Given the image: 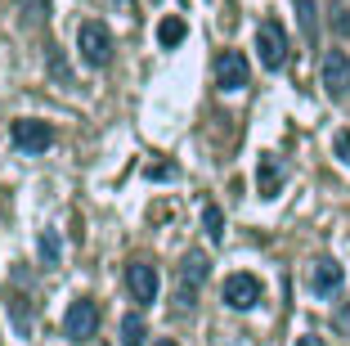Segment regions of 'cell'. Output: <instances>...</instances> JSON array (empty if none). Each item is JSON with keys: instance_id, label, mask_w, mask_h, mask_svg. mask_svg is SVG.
Here are the masks:
<instances>
[{"instance_id": "9c48e42d", "label": "cell", "mask_w": 350, "mask_h": 346, "mask_svg": "<svg viewBox=\"0 0 350 346\" xmlns=\"http://www.w3.org/2000/svg\"><path fill=\"white\" fill-rule=\"evenodd\" d=\"M180 279H185V284H180V310H189V306H193V297H198V284L206 279V256L202 252H189Z\"/></svg>"}, {"instance_id": "52a82bcc", "label": "cell", "mask_w": 350, "mask_h": 346, "mask_svg": "<svg viewBox=\"0 0 350 346\" xmlns=\"http://www.w3.org/2000/svg\"><path fill=\"white\" fill-rule=\"evenodd\" d=\"M260 301V279L256 275H229L225 279V306L234 310H252Z\"/></svg>"}, {"instance_id": "ffe728a7", "label": "cell", "mask_w": 350, "mask_h": 346, "mask_svg": "<svg viewBox=\"0 0 350 346\" xmlns=\"http://www.w3.org/2000/svg\"><path fill=\"white\" fill-rule=\"evenodd\" d=\"M117 5H122V10H131V0H117Z\"/></svg>"}, {"instance_id": "30bf717a", "label": "cell", "mask_w": 350, "mask_h": 346, "mask_svg": "<svg viewBox=\"0 0 350 346\" xmlns=\"http://www.w3.org/2000/svg\"><path fill=\"white\" fill-rule=\"evenodd\" d=\"M341 279H346V270H341L337 261H328V256H323V261H314V265H310V288H314V293H319V297L337 293V288H341Z\"/></svg>"}, {"instance_id": "e0dca14e", "label": "cell", "mask_w": 350, "mask_h": 346, "mask_svg": "<svg viewBox=\"0 0 350 346\" xmlns=\"http://www.w3.org/2000/svg\"><path fill=\"white\" fill-rule=\"evenodd\" d=\"M297 10H301V23H306V32L314 36V0H297Z\"/></svg>"}, {"instance_id": "5b68a950", "label": "cell", "mask_w": 350, "mask_h": 346, "mask_svg": "<svg viewBox=\"0 0 350 346\" xmlns=\"http://www.w3.org/2000/svg\"><path fill=\"white\" fill-rule=\"evenodd\" d=\"M126 288L139 306H153L157 301V270L148 261H131L126 265Z\"/></svg>"}, {"instance_id": "d6986e66", "label": "cell", "mask_w": 350, "mask_h": 346, "mask_svg": "<svg viewBox=\"0 0 350 346\" xmlns=\"http://www.w3.org/2000/svg\"><path fill=\"white\" fill-rule=\"evenodd\" d=\"M297 346H323V337H314V333H306V337H297Z\"/></svg>"}, {"instance_id": "8fae6325", "label": "cell", "mask_w": 350, "mask_h": 346, "mask_svg": "<svg viewBox=\"0 0 350 346\" xmlns=\"http://www.w3.org/2000/svg\"><path fill=\"white\" fill-rule=\"evenodd\" d=\"M5 306H10V315H14V333L18 337H31V301H27V293H5Z\"/></svg>"}, {"instance_id": "44dd1931", "label": "cell", "mask_w": 350, "mask_h": 346, "mask_svg": "<svg viewBox=\"0 0 350 346\" xmlns=\"http://www.w3.org/2000/svg\"><path fill=\"white\" fill-rule=\"evenodd\" d=\"M157 346H175V342H171V337H166V342H157Z\"/></svg>"}, {"instance_id": "7a4b0ae2", "label": "cell", "mask_w": 350, "mask_h": 346, "mask_svg": "<svg viewBox=\"0 0 350 346\" xmlns=\"http://www.w3.org/2000/svg\"><path fill=\"white\" fill-rule=\"evenodd\" d=\"M99 333V306L90 297H77L68 306V315H63V337H72V342H85V337Z\"/></svg>"}, {"instance_id": "7c38bea8", "label": "cell", "mask_w": 350, "mask_h": 346, "mask_svg": "<svg viewBox=\"0 0 350 346\" xmlns=\"http://www.w3.org/2000/svg\"><path fill=\"white\" fill-rule=\"evenodd\" d=\"M256 184H260V198H274L278 194V184H283V166H278V158H260L256 166Z\"/></svg>"}, {"instance_id": "ac0fdd59", "label": "cell", "mask_w": 350, "mask_h": 346, "mask_svg": "<svg viewBox=\"0 0 350 346\" xmlns=\"http://www.w3.org/2000/svg\"><path fill=\"white\" fill-rule=\"evenodd\" d=\"M337 153H341V162H350V135L346 131L337 135Z\"/></svg>"}, {"instance_id": "ba28073f", "label": "cell", "mask_w": 350, "mask_h": 346, "mask_svg": "<svg viewBox=\"0 0 350 346\" xmlns=\"http://www.w3.org/2000/svg\"><path fill=\"white\" fill-rule=\"evenodd\" d=\"M216 86L220 90H243V86H247V59L238 50H225L216 59Z\"/></svg>"}, {"instance_id": "5bb4252c", "label": "cell", "mask_w": 350, "mask_h": 346, "mask_svg": "<svg viewBox=\"0 0 350 346\" xmlns=\"http://www.w3.org/2000/svg\"><path fill=\"white\" fill-rule=\"evenodd\" d=\"M202 225H206V238H211V243H220V238H225V216H220L216 203L202 207Z\"/></svg>"}, {"instance_id": "277c9868", "label": "cell", "mask_w": 350, "mask_h": 346, "mask_svg": "<svg viewBox=\"0 0 350 346\" xmlns=\"http://www.w3.org/2000/svg\"><path fill=\"white\" fill-rule=\"evenodd\" d=\"M10 140H14V149H18V153H45L54 144V131L45 122H36V117H18L14 131H10Z\"/></svg>"}, {"instance_id": "9a60e30c", "label": "cell", "mask_w": 350, "mask_h": 346, "mask_svg": "<svg viewBox=\"0 0 350 346\" xmlns=\"http://www.w3.org/2000/svg\"><path fill=\"white\" fill-rule=\"evenodd\" d=\"M185 32H189V27H185V18H162V27H157V41L171 50V45L185 41Z\"/></svg>"}, {"instance_id": "2e32d148", "label": "cell", "mask_w": 350, "mask_h": 346, "mask_svg": "<svg viewBox=\"0 0 350 346\" xmlns=\"http://www.w3.org/2000/svg\"><path fill=\"white\" fill-rule=\"evenodd\" d=\"M41 261L59 265V234H41Z\"/></svg>"}, {"instance_id": "4fadbf2b", "label": "cell", "mask_w": 350, "mask_h": 346, "mask_svg": "<svg viewBox=\"0 0 350 346\" xmlns=\"http://www.w3.org/2000/svg\"><path fill=\"white\" fill-rule=\"evenodd\" d=\"M144 337H148V328H144V319H139V315H126L122 319V346H144Z\"/></svg>"}, {"instance_id": "6da1fadb", "label": "cell", "mask_w": 350, "mask_h": 346, "mask_svg": "<svg viewBox=\"0 0 350 346\" xmlns=\"http://www.w3.org/2000/svg\"><path fill=\"white\" fill-rule=\"evenodd\" d=\"M77 50H81V59L90 68H108L113 63V36H108L103 23H81L77 27Z\"/></svg>"}, {"instance_id": "8992f818", "label": "cell", "mask_w": 350, "mask_h": 346, "mask_svg": "<svg viewBox=\"0 0 350 346\" xmlns=\"http://www.w3.org/2000/svg\"><path fill=\"white\" fill-rule=\"evenodd\" d=\"M323 86H328L332 99H346V95H350V59L341 50L323 54Z\"/></svg>"}, {"instance_id": "3957f363", "label": "cell", "mask_w": 350, "mask_h": 346, "mask_svg": "<svg viewBox=\"0 0 350 346\" xmlns=\"http://www.w3.org/2000/svg\"><path fill=\"white\" fill-rule=\"evenodd\" d=\"M256 50H260V63H265L269 72H278L283 63H288V32L278 27L274 18H265L256 27Z\"/></svg>"}]
</instances>
